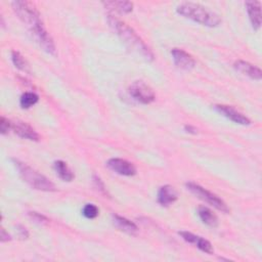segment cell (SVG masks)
I'll list each match as a JSON object with an SVG mask.
<instances>
[{
  "label": "cell",
  "mask_w": 262,
  "mask_h": 262,
  "mask_svg": "<svg viewBox=\"0 0 262 262\" xmlns=\"http://www.w3.org/2000/svg\"><path fill=\"white\" fill-rule=\"evenodd\" d=\"M185 186L192 194H194L196 198L204 201L205 203L211 205L215 209H217V210H219V211H221L225 214L230 212V209L228 208V206L225 204V202L223 200H221L215 193H213V192L207 190L206 188L202 187L201 185H199L194 182H187V183H185Z\"/></svg>",
  "instance_id": "5b68a950"
},
{
  "label": "cell",
  "mask_w": 262,
  "mask_h": 262,
  "mask_svg": "<svg viewBox=\"0 0 262 262\" xmlns=\"http://www.w3.org/2000/svg\"><path fill=\"white\" fill-rule=\"evenodd\" d=\"M13 11L23 24L28 28L29 33L37 43H41L48 37V33L41 20L40 13L36 6L29 1H14L11 3Z\"/></svg>",
  "instance_id": "6da1fadb"
},
{
  "label": "cell",
  "mask_w": 262,
  "mask_h": 262,
  "mask_svg": "<svg viewBox=\"0 0 262 262\" xmlns=\"http://www.w3.org/2000/svg\"><path fill=\"white\" fill-rule=\"evenodd\" d=\"M245 5L253 29L259 30L261 27V3L259 1H247Z\"/></svg>",
  "instance_id": "8fae6325"
},
{
  "label": "cell",
  "mask_w": 262,
  "mask_h": 262,
  "mask_svg": "<svg viewBox=\"0 0 262 262\" xmlns=\"http://www.w3.org/2000/svg\"><path fill=\"white\" fill-rule=\"evenodd\" d=\"M11 129V122L6 119L5 117H1L0 119V132L2 135H5L8 133V131Z\"/></svg>",
  "instance_id": "603a6c76"
},
{
  "label": "cell",
  "mask_w": 262,
  "mask_h": 262,
  "mask_svg": "<svg viewBox=\"0 0 262 262\" xmlns=\"http://www.w3.org/2000/svg\"><path fill=\"white\" fill-rule=\"evenodd\" d=\"M12 162L14 166L16 167L20 177L24 181H26L32 188L42 191H54L55 185L53 182H51L47 177L36 171L35 169L31 168L27 164L12 159Z\"/></svg>",
  "instance_id": "277c9868"
},
{
  "label": "cell",
  "mask_w": 262,
  "mask_h": 262,
  "mask_svg": "<svg viewBox=\"0 0 262 262\" xmlns=\"http://www.w3.org/2000/svg\"><path fill=\"white\" fill-rule=\"evenodd\" d=\"M184 130L187 132V133H190V134H196L198 132V129L191 125H185L184 126Z\"/></svg>",
  "instance_id": "4316f807"
},
{
  "label": "cell",
  "mask_w": 262,
  "mask_h": 262,
  "mask_svg": "<svg viewBox=\"0 0 262 262\" xmlns=\"http://www.w3.org/2000/svg\"><path fill=\"white\" fill-rule=\"evenodd\" d=\"M92 179H93V182H94L95 187H96L100 192H102V193L106 194V188H105V186H104L103 182L101 181V179H100L98 176H96V175H93Z\"/></svg>",
  "instance_id": "cb8c5ba5"
},
{
  "label": "cell",
  "mask_w": 262,
  "mask_h": 262,
  "mask_svg": "<svg viewBox=\"0 0 262 262\" xmlns=\"http://www.w3.org/2000/svg\"><path fill=\"white\" fill-rule=\"evenodd\" d=\"M194 245H195V247H198L202 252H204V253H206V254L211 255V254H213V252H214V249H213L211 243H210L209 241L205 239V238L202 237V236H199V235H198V238H196Z\"/></svg>",
  "instance_id": "ffe728a7"
},
{
  "label": "cell",
  "mask_w": 262,
  "mask_h": 262,
  "mask_svg": "<svg viewBox=\"0 0 262 262\" xmlns=\"http://www.w3.org/2000/svg\"><path fill=\"white\" fill-rule=\"evenodd\" d=\"M106 166L117 174L123 176H133L136 174V168L131 163L124 159L113 158L106 162Z\"/></svg>",
  "instance_id": "52a82bcc"
},
{
  "label": "cell",
  "mask_w": 262,
  "mask_h": 262,
  "mask_svg": "<svg viewBox=\"0 0 262 262\" xmlns=\"http://www.w3.org/2000/svg\"><path fill=\"white\" fill-rule=\"evenodd\" d=\"M82 214L86 218H88V219H94V218H96L98 216L99 210H98V208L94 204H86L83 207Z\"/></svg>",
  "instance_id": "44dd1931"
},
{
  "label": "cell",
  "mask_w": 262,
  "mask_h": 262,
  "mask_svg": "<svg viewBox=\"0 0 262 262\" xmlns=\"http://www.w3.org/2000/svg\"><path fill=\"white\" fill-rule=\"evenodd\" d=\"M53 167H54V170L56 172V174L58 175V177L63 180V181H72L74 179V173L72 172V170L70 169V167L67 165L66 162L61 161V160H58V161H55L54 164H53Z\"/></svg>",
  "instance_id": "2e32d148"
},
{
  "label": "cell",
  "mask_w": 262,
  "mask_h": 262,
  "mask_svg": "<svg viewBox=\"0 0 262 262\" xmlns=\"http://www.w3.org/2000/svg\"><path fill=\"white\" fill-rule=\"evenodd\" d=\"M29 216L37 223L39 224H48L49 220L47 217H45L44 215L37 213V212H29Z\"/></svg>",
  "instance_id": "7402d4cb"
},
{
  "label": "cell",
  "mask_w": 262,
  "mask_h": 262,
  "mask_svg": "<svg viewBox=\"0 0 262 262\" xmlns=\"http://www.w3.org/2000/svg\"><path fill=\"white\" fill-rule=\"evenodd\" d=\"M11 130L19 137L25 138V139H29L32 141H38L40 136L37 133V131L31 127L29 124H27L26 122L16 120L11 122Z\"/></svg>",
  "instance_id": "30bf717a"
},
{
  "label": "cell",
  "mask_w": 262,
  "mask_h": 262,
  "mask_svg": "<svg viewBox=\"0 0 262 262\" xmlns=\"http://www.w3.org/2000/svg\"><path fill=\"white\" fill-rule=\"evenodd\" d=\"M176 11L180 15L206 27H217L221 23V18L216 12L199 3L182 2L176 7Z\"/></svg>",
  "instance_id": "3957f363"
},
{
  "label": "cell",
  "mask_w": 262,
  "mask_h": 262,
  "mask_svg": "<svg viewBox=\"0 0 262 262\" xmlns=\"http://www.w3.org/2000/svg\"><path fill=\"white\" fill-rule=\"evenodd\" d=\"M39 100V96L35 92H25L19 99V104L21 108H30L36 104Z\"/></svg>",
  "instance_id": "d6986e66"
},
{
  "label": "cell",
  "mask_w": 262,
  "mask_h": 262,
  "mask_svg": "<svg viewBox=\"0 0 262 262\" xmlns=\"http://www.w3.org/2000/svg\"><path fill=\"white\" fill-rule=\"evenodd\" d=\"M112 218H113L114 225L121 231H123L127 234H130V235H134L137 233L138 227L134 222L130 221L129 219H127L125 217L117 215V214H113Z\"/></svg>",
  "instance_id": "5bb4252c"
},
{
  "label": "cell",
  "mask_w": 262,
  "mask_h": 262,
  "mask_svg": "<svg viewBox=\"0 0 262 262\" xmlns=\"http://www.w3.org/2000/svg\"><path fill=\"white\" fill-rule=\"evenodd\" d=\"M11 59L13 64L15 66V68H17L18 70L25 72V73H31V69L30 66L28 63V61L25 59V57L18 52V51H12L11 52Z\"/></svg>",
  "instance_id": "ac0fdd59"
},
{
  "label": "cell",
  "mask_w": 262,
  "mask_h": 262,
  "mask_svg": "<svg viewBox=\"0 0 262 262\" xmlns=\"http://www.w3.org/2000/svg\"><path fill=\"white\" fill-rule=\"evenodd\" d=\"M233 67H234V69L237 72H239V73L250 77L253 80H258L259 81L262 78L261 70L258 67H256V66H254V64H252V63H250L248 61L236 60L234 62Z\"/></svg>",
  "instance_id": "7c38bea8"
},
{
  "label": "cell",
  "mask_w": 262,
  "mask_h": 262,
  "mask_svg": "<svg viewBox=\"0 0 262 262\" xmlns=\"http://www.w3.org/2000/svg\"><path fill=\"white\" fill-rule=\"evenodd\" d=\"M17 232H18V236L21 238H28L29 237V232L27 230L26 227L21 226V225H17Z\"/></svg>",
  "instance_id": "d4e9b609"
},
{
  "label": "cell",
  "mask_w": 262,
  "mask_h": 262,
  "mask_svg": "<svg viewBox=\"0 0 262 262\" xmlns=\"http://www.w3.org/2000/svg\"><path fill=\"white\" fill-rule=\"evenodd\" d=\"M198 215L203 223L210 227H216L218 225L217 216L207 207L200 206L198 209Z\"/></svg>",
  "instance_id": "9a60e30c"
},
{
  "label": "cell",
  "mask_w": 262,
  "mask_h": 262,
  "mask_svg": "<svg viewBox=\"0 0 262 262\" xmlns=\"http://www.w3.org/2000/svg\"><path fill=\"white\" fill-rule=\"evenodd\" d=\"M107 20L111 27L114 29L116 34L120 37V39L124 42V44L130 49L131 51L137 53L142 58L147 61H152L155 58L154 53L151 50L146 46V44L142 41V39L136 34V32L130 28L125 23L121 21L117 17L113 15H108Z\"/></svg>",
  "instance_id": "7a4b0ae2"
},
{
  "label": "cell",
  "mask_w": 262,
  "mask_h": 262,
  "mask_svg": "<svg viewBox=\"0 0 262 262\" xmlns=\"http://www.w3.org/2000/svg\"><path fill=\"white\" fill-rule=\"evenodd\" d=\"M129 94L133 99L143 104H148L156 98L151 87L143 81H134L129 87Z\"/></svg>",
  "instance_id": "8992f818"
},
{
  "label": "cell",
  "mask_w": 262,
  "mask_h": 262,
  "mask_svg": "<svg viewBox=\"0 0 262 262\" xmlns=\"http://www.w3.org/2000/svg\"><path fill=\"white\" fill-rule=\"evenodd\" d=\"M0 241L1 243H6L8 241H11V236L8 234V232L2 227L0 231Z\"/></svg>",
  "instance_id": "484cf974"
},
{
  "label": "cell",
  "mask_w": 262,
  "mask_h": 262,
  "mask_svg": "<svg viewBox=\"0 0 262 262\" xmlns=\"http://www.w3.org/2000/svg\"><path fill=\"white\" fill-rule=\"evenodd\" d=\"M177 200V192L171 185H164L158 191V203L163 207H168Z\"/></svg>",
  "instance_id": "4fadbf2b"
},
{
  "label": "cell",
  "mask_w": 262,
  "mask_h": 262,
  "mask_svg": "<svg viewBox=\"0 0 262 262\" xmlns=\"http://www.w3.org/2000/svg\"><path fill=\"white\" fill-rule=\"evenodd\" d=\"M214 108L219 114H221L222 116L226 117L227 119L231 120L232 122H234L236 124H239V125H250L251 124V120L248 117H246L242 113L237 112L234 107H232L230 105L216 104V105H214Z\"/></svg>",
  "instance_id": "9c48e42d"
},
{
  "label": "cell",
  "mask_w": 262,
  "mask_h": 262,
  "mask_svg": "<svg viewBox=\"0 0 262 262\" xmlns=\"http://www.w3.org/2000/svg\"><path fill=\"white\" fill-rule=\"evenodd\" d=\"M171 55H172L175 66L180 70L190 71L195 66L194 58L189 53H187L186 51H184L182 49L173 48L171 50Z\"/></svg>",
  "instance_id": "ba28073f"
},
{
  "label": "cell",
  "mask_w": 262,
  "mask_h": 262,
  "mask_svg": "<svg viewBox=\"0 0 262 262\" xmlns=\"http://www.w3.org/2000/svg\"><path fill=\"white\" fill-rule=\"evenodd\" d=\"M102 4L105 8L115 10L119 13H129L133 9V3L129 1H106Z\"/></svg>",
  "instance_id": "e0dca14e"
}]
</instances>
